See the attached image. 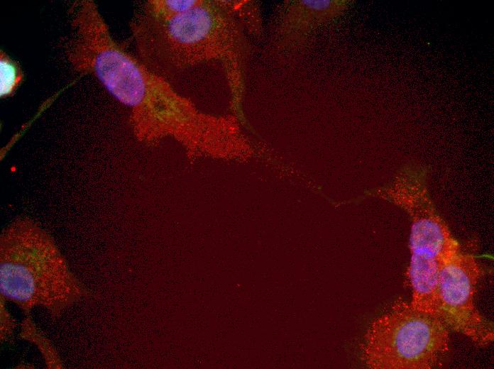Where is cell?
Masks as SVG:
<instances>
[{"instance_id":"obj_1","label":"cell","mask_w":494,"mask_h":369,"mask_svg":"<svg viewBox=\"0 0 494 369\" xmlns=\"http://www.w3.org/2000/svg\"><path fill=\"white\" fill-rule=\"evenodd\" d=\"M224 3L214 0H150L131 23L140 60L163 77L211 62L223 55L228 21Z\"/></svg>"},{"instance_id":"obj_2","label":"cell","mask_w":494,"mask_h":369,"mask_svg":"<svg viewBox=\"0 0 494 369\" xmlns=\"http://www.w3.org/2000/svg\"><path fill=\"white\" fill-rule=\"evenodd\" d=\"M1 297L26 314L36 307L53 319L85 292L51 236L35 221L19 217L0 236Z\"/></svg>"},{"instance_id":"obj_3","label":"cell","mask_w":494,"mask_h":369,"mask_svg":"<svg viewBox=\"0 0 494 369\" xmlns=\"http://www.w3.org/2000/svg\"><path fill=\"white\" fill-rule=\"evenodd\" d=\"M449 329L437 316L398 299L369 325L361 358L373 369H432L441 365Z\"/></svg>"},{"instance_id":"obj_4","label":"cell","mask_w":494,"mask_h":369,"mask_svg":"<svg viewBox=\"0 0 494 369\" xmlns=\"http://www.w3.org/2000/svg\"><path fill=\"white\" fill-rule=\"evenodd\" d=\"M411 261L407 280L412 290L411 304L435 314L436 291L444 266L459 251L446 225L427 206L410 204Z\"/></svg>"},{"instance_id":"obj_5","label":"cell","mask_w":494,"mask_h":369,"mask_svg":"<svg viewBox=\"0 0 494 369\" xmlns=\"http://www.w3.org/2000/svg\"><path fill=\"white\" fill-rule=\"evenodd\" d=\"M481 275L474 258L459 251L439 274L436 312L449 330L485 346L492 343L494 333L491 324L480 314L474 302Z\"/></svg>"},{"instance_id":"obj_6","label":"cell","mask_w":494,"mask_h":369,"mask_svg":"<svg viewBox=\"0 0 494 369\" xmlns=\"http://www.w3.org/2000/svg\"><path fill=\"white\" fill-rule=\"evenodd\" d=\"M23 80V72L19 63L4 51L0 53V96H12Z\"/></svg>"},{"instance_id":"obj_7","label":"cell","mask_w":494,"mask_h":369,"mask_svg":"<svg viewBox=\"0 0 494 369\" xmlns=\"http://www.w3.org/2000/svg\"><path fill=\"white\" fill-rule=\"evenodd\" d=\"M21 336L26 341L34 343L39 350L49 368H61L60 360L55 348L49 341L38 331L35 324L31 319H27L22 324Z\"/></svg>"},{"instance_id":"obj_8","label":"cell","mask_w":494,"mask_h":369,"mask_svg":"<svg viewBox=\"0 0 494 369\" xmlns=\"http://www.w3.org/2000/svg\"><path fill=\"white\" fill-rule=\"evenodd\" d=\"M15 327L13 320L10 318L7 311L1 307V339L5 341L11 336L13 329Z\"/></svg>"},{"instance_id":"obj_9","label":"cell","mask_w":494,"mask_h":369,"mask_svg":"<svg viewBox=\"0 0 494 369\" xmlns=\"http://www.w3.org/2000/svg\"><path fill=\"white\" fill-rule=\"evenodd\" d=\"M301 3L307 8L316 11L327 10L333 4L329 0H303Z\"/></svg>"}]
</instances>
